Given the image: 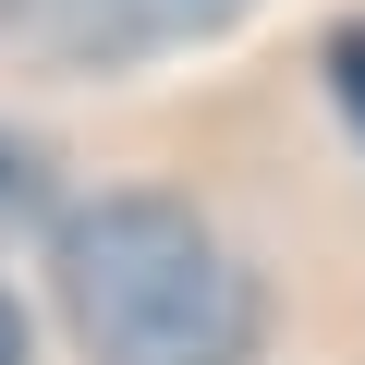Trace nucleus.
<instances>
[{"mask_svg":"<svg viewBox=\"0 0 365 365\" xmlns=\"http://www.w3.org/2000/svg\"><path fill=\"white\" fill-rule=\"evenodd\" d=\"M86 365H256L268 292L182 195H98L49 244Z\"/></svg>","mask_w":365,"mask_h":365,"instance_id":"1","label":"nucleus"},{"mask_svg":"<svg viewBox=\"0 0 365 365\" xmlns=\"http://www.w3.org/2000/svg\"><path fill=\"white\" fill-rule=\"evenodd\" d=\"M256 0H0V49H25L49 73H122L146 49H182V37H220Z\"/></svg>","mask_w":365,"mask_h":365,"instance_id":"2","label":"nucleus"},{"mask_svg":"<svg viewBox=\"0 0 365 365\" xmlns=\"http://www.w3.org/2000/svg\"><path fill=\"white\" fill-rule=\"evenodd\" d=\"M37 207H49V170H37V146H25V134H0V244H13Z\"/></svg>","mask_w":365,"mask_h":365,"instance_id":"3","label":"nucleus"},{"mask_svg":"<svg viewBox=\"0 0 365 365\" xmlns=\"http://www.w3.org/2000/svg\"><path fill=\"white\" fill-rule=\"evenodd\" d=\"M329 73H341V98H353V122H365V25H353V37H329Z\"/></svg>","mask_w":365,"mask_h":365,"instance_id":"4","label":"nucleus"},{"mask_svg":"<svg viewBox=\"0 0 365 365\" xmlns=\"http://www.w3.org/2000/svg\"><path fill=\"white\" fill-rule=\"evenodd\" d=\"M0 365H25V317H13V292H0Z\"/></svg>","mask_w":365,"mask_h":365,"instance_id":"5","label":"nucleus"}]
</instances>
